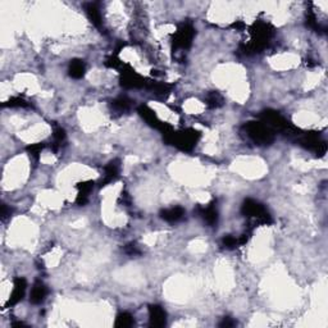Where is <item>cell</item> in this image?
Returning a JSON list of instances; mask_svg holds the SVG:
<instances>
[{
  "label": "cell",
  "instance_id": "15",
  "mask_svg": "<svg viewBox=\"0 0 328 328\" xmlns=\"http://www.w3.org/2000/svg\"><path fill=\"white\" fill-rule=\"evenodd\" d=\"M68 72H69V76L72 79H82L85 76L86 72V65L85 62L81 61V59H73L69 63V67H68Z\"/></svg>",
  "mask_w": 328,
  "mask_h": 328
},
{
  "label": "cell",
  "instance_id": "22",
  "mask_svg": "<svg viewBox=\"0 0 328 328\" xmlns=\"http://www.w3.org/2000/svg\"><path fill=\"white\" fill-rule=\"evenodd\" d=\"M44 148H45V144L39 143V144H33V145H30V147L27 148V150H29V153L31 157L37 159L40 154H41V151H43Z\"/></svg>",
  "mask_w": 328,
  "mask_h": 328
},
{
  "label": "cell",
  "instance_id": "25",
  "mask_svg": "<svg viewBox=\"0 0 328 328\" xmlns=\"http://www.w3.org/2000/svg\"><path fill=\"white\" fill-rule=\"evenodd\" d=\"M11 214H12V209H11V208H8L7 205L4 204L3 207H1V218H3V219H5V218L9 217Z\"/></svg>",
  "mask_w": 328,
  "mask_h": 328
},
{
  "label": "cell",
  "instance_id": "10",
  "mask_svg": "<svg viewBox=\"0 0 328 328\" xmlns=\"http://www.w3.org/2000/svg\"><path fill=\"white\" fill-rule=\"evenodd\" d=\"M199 213L201 215L204 221L207 222L208 225L214 227V226H217L218 223V211L217 208H215V203H212L207 207H201L199 208Z\"/></svg>",
  "mask_w": 328,
  "mask_h": 328
},
{
  "label": "cell",
  "instance_id": "3",
  "mask_svg": "<svg viewBox=\"0 0 328 328\" xmlns=\"http://www.w3.org/2000/svg\"><path fill=\"white\" fill-rule=\"evenodd\" d=\"M241 213L245 217L257 218L258 221L262 223H271V215L268 214L267 209L262 205L259 201L254 199H246L241 208Z\"/></svg>",
  "mask_w": 328,
  "mask_h": 328
},
{
  "label": "cell",
  "instance_id": "9",
  "mask_svg": "<svg viewBox=\"0 0 328 328\" xmlns=\"http://www.w3.org/2000/svg\"><path fill=\"white\" fill-rule=\"evenodd\" d=\"M119 171H121V161L119 159H113L108 163V165L104 168V177L101 180V185L105 186L108 183H111L112 181H115L119 176Z\"/></svg>",
  "mask_w": 328,
  "mask_h": 328
},
{
  "label": "cell",
  "instance_id": "18",
  "mask_svg": "<svg viewBox=\"0 0 328 328\" xmlns=\"http://www.w3.org/2000/svg\"><path fill=\"white\" fill-rule=\"evenodd\" d=\"M205 101L209 108H219L223 105V97L217 91H213V93L208 94Z\"/></svg>",
  "mask_w": 328,
  "mask_h": 328
},
{
  "label": "cell",
  "instance_id": "2",
  "mask_svg": "<svg viewBox=\"0 0 328 328\" xmlns=\"http://www.w3.org/2000/svg\"><path fill=\"white\" fill-rule=\"evenodd\" d=\"M199 137V132L195 130H185V131L177 132V133H168L165 136V140L183 151H190L197 145Z\"/></svg>",
  "mask_w": 328,
  "mask_h": 328
},
{
  "label": "cell",
  "instance_id": "20",
  "mask_svg": "<svg viewBox=\"0 0 328 328\" xmlns=\"http://www.w3.org/2000/svg\"><path fill=\"white\" fill-rule=\"evenodd\" d=\"M3 107H11V108H29L30 104L22 98H12L3 104Z\"/></svg>",
  "mask_w": 328,
  "mask_h": 328
},
{
  "label": "cell",
  "instance_id": "8",
  "mask_svg": "<svg viewBox=\"0 0 328 328\" xmlns=\"http://www.w3.org/2000/svg\"><path fill=\"white\" fill-rule=\"evenodd\" d=\"M149 325L151 327H164L167 325V313L161 305L149 307Z\"/></svg>",
  "mask_w": 328,
  "mask_h": 328
},
{
  "label": "cell",
  "instance_id": "13",
  "mask_svg": "<svg viewBox=\"0 0 328 328\" xmlns=\"http://www.w3.org/2000/svg\"><path fill=\"white\" fill-rule=\"evenodd\" d=\"M86 15L90 18V21L93 22V25L98 29H101L103 27V21H101V13H100L99 8H98V4L95 3H89L85 5Z\"/></svg>",
  "mask_w": 328,
  "mask_h": 328
},
{
  "label": "cell",
  "instance_id": "7",
  "mask_svg": "<svg viewBox=\"0 0 328 328\" xmlns=\"http://www.w3.org/2000/svg\"><path fill=\"white\" fill-rule=\"evenodd\" d=\"M26 289H27V282H26V279H22V277H17L15 279V283H13V290H12L11 293V297L8 300L7 307H13V305L19 303L23 299V296H25Z\"/></svg>",
  "mask_w": 328,
  "mask_h": 328
},
{
  "label": "cell",
  "instance_id": "5",
  "mask_svg": "<svg viewBox=\"0 0 328 328\" xmlns=\"http://www.w3.org/2000/svg\"><path fill=\"white\" fill-rule=\"evenodd\" d=\"M195 30L190 23H182L173 37V50L189 49L193 44Z\"/></svg>",
  "mask_w": 328,
  "mask_h": 328
},
{
  "label": "cell",
  "instance_id": "16",
  "mask_svg": "<svg viewBox=\"0 0 328 328\" xmlns=\"http://www.w3.org/2000/svg\"><path fill=\"white\" fill-rule=\"evenodd\" d=\"M131 103L132 101L127 97H118L117 99L112 101V109L118 113H123V112L130 111Z\"/></svg>",
  "mask_w": 328,
  "mask_h": 328
},
{
  "label": "cell",
  "instance_id": "17",
  "mask_svg": "<svg viewBox=\"0 0 328 328\" xmlns=\"http://www.w3.org/2000/svg\"><path fill=\"white\" fill-rule=\"evenodd\" d=\"M133 325H135V318H133L132 314L127 313V312H122L115 318V327L127 328L132 327Z\"/></svg>",
  "mask_w": 328,
  "mask_h": 328
},
{
  "label": "cell",
  "instance_id": "6",
  "mask_svg": "<svg viewBox=\"0 0 328 328\" xmlns=\"http://www.w3.org/2000/svg\"><path fill=\"white\" fill-rule=\"evenodd\" d=\"M137 111H139L140 115H141V117H143L144 119H145V121H147L150 126H151V127H154V129H157V130H161V131L163 132V135H165V133L169 132L167 130V127H165V125L159 121V118L157 117V115H155V113H154V112L151 111L149 107H147V105H140Z\"/></svg>",
  "mask_w": 328,
  "mask_h": 328
},
{
  "label": "cell",
  "instance_id": "19",
  "mask_svg": "<svg viewBox=\"0 0 328 328\" xmlns=\"http://www.w3.org/2000/svg\"><path fill=\"white\" fill-rule=\"evenodd\" d=\"M66 131L62 127H55L54 129V133H53V137H54V144H53V150L54 151H58V149L61 148L62 143L66 140Z\"/></svg>",
  "mask_w": 328,
  "mask_h": 328
},
{
  "label": "cell",
  "instance_id": "1",
  "mask_svg": "<svg viewBox=\"0 0 328 328\" xmlns=\"http://www.w3.org/2000/svg\"><path fill=\"white\" fill-rule=\"evenodd\" d=\"M246 135L258 145H269L275 140L273 130L261 122H249L244 126Z\"/></svg>",
  "mask_w": 328,
  "mask_h": 328
},
{
  "label": "cell",
  "instance_id": "23",
  "mask_svg": "<svg viewBox=\"0 0 328 328\" xmlns=\"http://www.w3.org/2000/svg\"><path fill=\"white\" fill-rule=\"evenodd\" d=\"M125 253L127 255H130V257H136V255L141 254V250H140V247L135 243H131L125 246Z\"/></svg>",
  "mask_w": 328,
  "mask_h": 328
},
{
  "label": "cell",
  "instance_id": "12",
  "mask_svg": "<svg viewBox=\"0 0 328 328\" xmlns=\"http://www.w3.org/2000/svg\"><path fill=\"white\" fill-rule=\"evenodd\" d=\"M185 217V211L181 207H173L164 209L161 212V218L165 222L169 223H175V222L181 221L182 218Z\"/></svg>",
  "mask_w": 328,
  "mask_h": 328
},
{
  "label": "cell",
  "instance_id": "11",
  "mask_svg": "<svg viewBox=\"0 0 328 328\" xmlns=\"http://www.w3.org/2000/svg\"><path fill=\"white\" fill-rule=\"evenodd\" d=\"M48 295V287L44 285L41 281L35 282L33 290H31V294H30V301L35 305L37 304H41L45 300Z\"/></svg>",
  "mask_w": 328,
  "mask_h": 328
},
{
  "label": "cell",
  "instance_id": "4",
  "mask_svg": "<svg viewBox=\"0 0 328 328\" xmlns=\"http://www.w3.org/2000/svg\"><path fill=\"white\" fill-rule=\"evenodd\" d=\"M121 85L125 89H148L150 81L136 73L130 67H121Z\"/></svg>",
  "mask_w": 328,
  "mask_h": 328
},
{
  "label": "cell",
  "instance_id": "14",
  "mask_svg": "<svg viewBox=\"0 0 328 328\" xmlns=\"http://www.w3.org/2000/svg\"><path fill=\"white\" fill-rule=\"evenodd\" d=\"M94 187V182L93 181H86V182H81L77 185V189H79V195H77V200H76V203L79 204V205H85L87 203V200H89V194L91 193V190Z\"/></svg>",
  "mask_w": 328,
  "mask_h": 328
},
{
  "label": "cell",
  "instance_id": "21",
  "mask_svg": "<svg viewBox=\"0 0 328 328\" xmlns=\"http://www.w3.org/2000/svg\"><path fill=\"white\" fill-rule=\"evenodd\" d=\"M222 245L225 246L226 249H235L239 245H241V243H240V239H236L233 236H226L222 240Z\"/></svg>",
  "mask_w": 328,
  "mask_h": 328
},
{
  "label": "cell",
  "instance_id": "24",
  "mask_svg": "<svg viewBox=\"0 0 328 328\" xmlns=\"http://www.w3.org/2000/svg\"><path fill=\"white\" fill-rule=\"evenodd\" d=\"M233 326H236V322L230 317H225V318H223V321L219 323V327L229 328V327H233Z\"/></svg>",
  "mask_w": 328,
  "mask_h": 328
}]
</instances>
